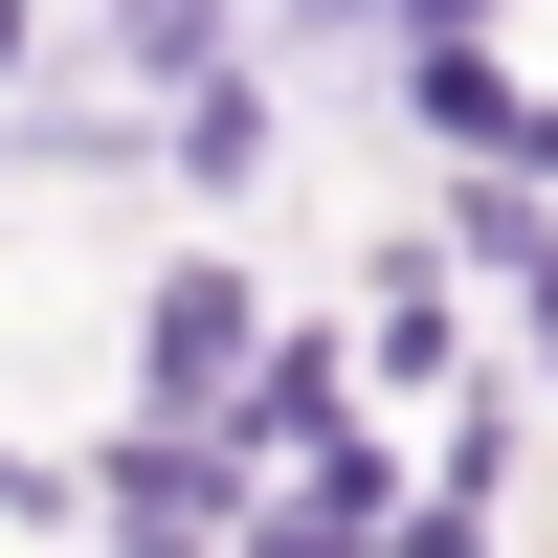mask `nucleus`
<instances>
[{
    "label": "nucleus",
    "mask_w": 558,
    "mask_h": 558,
    "mask_svg": "<svg viewBox=\"0 0 558 558\" xmlns=\"http://www.w3.org/2000/svg\"><path fill=\"white\" fill-rule=\"evenodd\" d=\"M268 336H291V313H268L246 246H157L134 313H112V380H134V425H223V402L268 380Z\"/></svg>",
    "instance_id": "1"
},
{
    "label": "nucleus",
    "mask_w": 558,
    "mask_h": 558,
    "mask_svg": "<svg viewBox=\"0 0 558 558\" xmlns=\"http://www.w3.org/2000/svg\"><path fill=\"white\" fill-rule=\"evenodd\" d=\"M68 514L112 536V558H223V536H246V447H223V425H134V402H112L89 470H68Z\"/></svg>",
    "instance_id": "2"
},
{
    "label": "nucleus",
    "mask_w": 558,
    "mask_h": 558,
    "mask_svg": "<svg viewBox=\"0 0 558 558\" xmlns=\"http://www.w3.org/2000/svg\"><path fill=\"white\" fill-rule=\"evenodd\" d=\"M336 380H357V402H470V380H492V336H470V291L425 268V223H402V246H357V313H336Z\"/></svg>",
    "instance_id": "3"
},
{
    "label": "nucleus",
    "mask_w": 558,
    "mask_h": 558,
    "mask_svg": "<svg viewBox=\"0 0 558 558\" xmlns=\"http://www.w3.org/2000/svg\"><path fill=\"white\" fill-rule=\"evenodd\" d=\"M402 134H425L447 179H514V157H536V68H514L492 23H447V45H402Z\"/></svg>",
    "instance_id": "4"
},
{
    "label": "nucleus",
    "mask_w": 558,
    "mask_h": 558,
    "mask_svg": "<svg viewBox=\"0 0 558 558\" xmlns=\"http://www.w3.org/2000/svg\"><path fill=\"white\" fill-rule=\"evenodd\" d=\"M134 157H157L179 202H246V179L291 157V89H268V68H202V89H157V112H134Z\"/></svg>",
    "instance_id": "5"
},
{
    "label": "nucleus",
    "mask_w": 558,
    "mask_h": 558,
    "mask_svg": "<svg viewBox=\"0 0 558 558\" xmlns=\"http://www.w3.org/2000/svg\"><path fill=\"white\" fill-rule=\"evenodd\" d=\"M380 558H514V514H447V492H402V536Z\"/></svg>",
    "instance_id": "6"
},
{
    "label": "nucleus",
    "mask_w": 558,
    "mask_h": 558,
    "mask_svg": "<svg viewBox=\"0 0 558 558\" xmlns=\"http://www.w3.org/2000/svg\"><path fill=\"white\" fill-rule=\"evenodd\" d=\"M514 402H558V268L514 291Z\"/></svg>",
    "instance_id": "7"
},
{
    "label": "nucleus",
    "mask_w": 558,
    "mask_h": 558,
    "mask_svg": "<svg viewBox=\"0 0 558 558\" xmlns=\"http://www.w3.org/2000/svg\"><path fill=\"white\" fill-rule=\"evenodd\" d=\"M23 68H45V23H23V0H0V89H23Z\"/></svg>",
    "instance_id": "8"
}]
</instances>
